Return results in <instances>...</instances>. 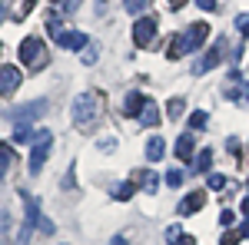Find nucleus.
<instances>
[{
	"label": "nucleus",
	"instance_id": "1",
	"mask_svg": "<svg viewBox=\"0 0 249 245\" xmlns=\"http://www.w3.org/2000/svg\"><path fill=\"white\" fill-rule=\"evenodd\" d=\"M103 113V96L96 93V90H87V93H80L73 99V126L80 132H90L96 126V119Z\"/></svg>",
	"mask_w": 249,
	"mask_h": 245
},
{
	"label": "nucleus",
	"instance_id": "2",
	"mask_svg": "<svg viewBox=\"0 0 249 245\" xmlns=\"http://www.w3.org/2000/svg\"><path fill=\"white\" fill-rule=\"evenodd\" d=\"M43 60H47V50H43V43L37 37H27L20 43V63H27V70L43 66Z\"/></svg>",
	"mask_w": 249,
	"mask_h": 245
},
{
	"label": "nucleus",
	"instance_id": "3",
	"mask_svg": "<svg viewBox=\"0 0 249 245\" xmlns=\"http://www.w3.org/2000/svg\"><path fill=\"white\" fill-rule=\"evenodd\" d=\"M50 146H53V136L43 130L37 136V143H34V149H30V172H34V176L43 169V163H47V156H50Z\"/></svg>",
	"mask_w": 249,
	"mask_h": 245
},
{
	"label": "nucleus",
	"instance_id": "4",
	"mask_svg": "<svg viewBox=\"0 0 249 245\" xmlns=\"http://www.w3.org/2000/svg\"><path fill=\"white\" fill-rule=\"evenodd\" d=\"M23 83V70L14 66V63H3L0 66V96H14Z\"/></svg>",
	"mask_w": 249,
	"mask_h": 245
},
{
	"label": "nucleus",
	"instance_id": "5",
	"mask_svg": "<svg viewBox=\"0 0 249 245\" xmlns=\"http://www.w3.org/2000/svg\"><path fill=\"white\" fill-rule=\"evenodd\" d=\"M27 199V196H23ZM27 206V212H23V232H20V239H17V245H27L30 242V235H34V229H37V219H40V206H37V199H27L23 202Z\"/></svg>",
	"mask_w": 249,
	"mask_h": 245
},
{
	"label": "nucleus",
	"instance_id": "6",
	"mask_svg": "<svg viewBox=\"0 0 249 245\" xmlns=\"http://www.w3.org/2000/svg\"><path fill=\"white\" fill-rule=\"evenodd\" d=\"M156 17H140L133 23V43L136 47H150L153 43V37H156Z\"/></svg>",
	"mask_w": 249,
	"mask_h": 245
},
{
	"label": "nucleus",
	"instance_id": "7",
	"mask_svg": "<svg viewBox=\"0 0 249 245\" xmlns=\"http://www.w3.org/2000/svg\"><path fill=\"white\" fill-rule=\"evenodd\" d=\"M179 37H183V47H186V53H190V50H199V47H203V40L210 37V27H206V23H193L190 30L179 33Z\"/></svg>",
	"mask_w": 249,
	"mask_h": 245
},
{
	"label": "nucleus",
	"instance_id": "8",
	"mask_svg": "<svg viewBox=\"0 0 249 245\" xmlns=\"http://www.w3.org/2000/svg\"><path fill=\"white\" fill-rule=\"evenodd\" d=\"M43 110H47V103H43V99H37V103H30V106H20V110H14V116H10V119H14L17 126H30V123H34V119H37Z\"/></svg>",
	"mask_w": 249,
	"mask_h": 245
},
{
	"label": "nucleus",
	"instance_id": "9",
	"mask_svg": "<svg viewBox=\"0 0 249 245\" xmlns=\"http://www.w3.org/2000/svg\"><path fill=\"white\" fill-rule=\"evenodd\" d=\"M57 43L63 47V50H87L90 37H87V33H80V30H63V33L57 37Z\"/></svg>",
	"mask_w": 249,
	"mask_h": 245
},
{
	"label": "nucleus",
	"instance_id": "10",
	"mask_svg": "<svg viewBox=\"0 0 249 245\" xmlns=\"http://www.w3.org/2000/svg\"><path fill=\"white\" fill-rule=\"evenodd\" d=\"M203 206H206V192H199V189H196V192H190V196L179 202V215H196Z\"/></svg>",
	"mask_w": 249,
	"mask_h": 245
},
{
	"label": "nucleus",
	"instance_id": "11",
	"mask_svg": "<svg viewBox=\"0 0 249 245\" xmlns=\"http://www.w3.org/2000/svg\"><path fill=\"white\" fill-rule=\"evenodd\" d=\"M196 146H193V136L190 132H183V136H179V139H176V159H179V163H193V159H196Z\"/></svg>",
	"mask_w": 249,
	"mask_h": 245
},
{
	"label": "nucleus",
	"instance_id": "12",
	"mask_svg": "<svg viewBox=\"0 0 249 245\" xmlns=\"http://www.w3.org/2000/svg\"><path fill=\"white\" fill-rule=\"evenodd\" d=\"M146 99H150V96H143V93H130V96H126V103H123V110H126V116H133V119H140V113H143V106H146Z\"/></svg>",
	"mask_w": 249,
	"mask_h": 245
},
{
	"label": "nucleus",
	"instance_id": "13",
	"mask_svg": "<svg viewBox=\"0 0 249 245\" xmlns=\"http://www.w3.org/2000/svg\"><path fill=\"white\" fill-rule=\"evenodd\" d=\"M133 182H136V186H143L146 192H156V189H160V176H156V172L140 169V172H133Z\"/></svg>",
	"mask_w": 249,
	"mask_h": 245
},
{
	"label": "nucleus",
	"instance_id": "14",
	"mask_svg": "<svg viewBox=\"0 0 249 245\" xmlns=\"http://www.w3.org/2000/svg\"><path fill=\"white\" fill-rule=\"evenodd\" d=\"M140 126H160V106H156L153 99H146V106L140 113Z\"/></svg>",
	"mask_w": 249,
	"mask_h": 245
},
{
	"label": "nucleus",
	"instance_id": "15",
	"mask_svg": "<svg viewBox=\"0 0 249 245\" xmlns=\"http://www.w3.org/2000/svg\"><path fill=\"white\" fill-rule=\"evenodd\" d=\"M166 156V143H163V136H153L150 143H146V159L150 163H160Z\"/></svg>",
	"mask_w": 249,
	"mask_h": 245
},
{
	"label": "nucleus",
	"instance_id": "16",
	"mask_svg": "<svg viewBox=\"0 0 249 245\" xmlns=\"http://www.w3.org/2000/svg\"><path fill=\"white\" fill-rule=\"evenodd\" d=\"M219 57H223V50H219V47H213L210 53H206V57L196 63V70H193V73H206V70H213V66L219 63Z\"/></svg>",
	"mask_w": 249,
	"mask_h": 245
},
{
	"label": "nucleus",
	"instance_id": "17",
	"mask_svg": "<svg viewBox=\"0 0 249 245\" xmlns=\"http://www.w3.org/2000/svg\"><path fill=\"white\" fill-rule=\"evenodd\" d=\"M166 242H170V245H193V239H190V235H183V229H179V226H170V229H166Z\"/></svg>",
	"mask_w": 249,
	"mask_h": 245
},
{
	"label": "nucleus",
	"instance_id": "18",
	"mask_svg": "<svg viewBox=\"0 0 249 245\" xmlns=\"http://www.w3.org/2000/svg\"><path fill=\"white\" fill-rule=\"evenodd\" d=\"M136 192V182L130 179V182H120V186H113V199H120V202H126L130 196Z\"/></svg>",
	"mask_w": 249,
	"mask_h": 245
},
{
	"label": "nucleus",
	"instance_id": "19",
	"mask_svg": "<svg viewBox=\"0 0 249 245\" xmlns=\"http://www.w3.org/2000/svg\"><path fill=\"white\" fill-rule=\"evenodd\" d=\"M230 99H243V103H249V86L246 83H232L230 86Z\"/></svg>",
	"mask_w": 249,
	"mask_h": 245
},
{
	"label": "nucleus",
	"instance_id": "20",
	"mask_svg": "<svg viewBox=\"0 0 249 245\" xmlns=\"http://www.w3.org/2000/svg\"><path fill=\"white\" fill-rule=\"evenodd\" d=\"M206 123H210V116L203 113V110L190 113V130H206Z\"/></svg>",
	"mask_w": 249,
	"mask_h": 245
},
{
	"label": "nucleus",
	"instance_id": "21",
	"mask_svg": "<svg viewBox=\"0 0 249 245\" xmlns=\"http://www.w3.org/2000/svg\"><path fill=\"white\" fill-rule=\"evenodd\" d=\"M210 166H213V149H203L199 156H196V169H199V172H210Z\"/></svg>",
	"mask_w": 249,
	"mask_h": 245
},
{
	"label": "nucleus",
	"instance_id": "22",
	"mask_svg": "<svg viewBox=\"0 0 249 245\" xmlns=\"http://www.w3.org/2000/svg\"><path fill=\"white\" fill-rule=\"evenodd\" d=\"M183 110H186V99H183V96H176V99H170V103H166V113H170L173 119L183 113Z\"/></svg>",
	"mask_w": 249,
	"mask_h": 245
},
{
	"label": "nucleus",
	"instance_id": "23",
	"mask_svg": "<svg viewBox=\"0 0 249 245\" xmlns=\"http://www.w3.org/2000/svg\"><path fill=\"white\" fill-rule=\"evenodd\" d=\"M206 186H210L213 192H219V189H226V179H223L219 172H206Z\"/></svg>",
	"mask_w": 249,
	"mask_h": 245
},
{
	"label": "nucleus",
	"instance_id": "24",
	"mask_svg": "<svg viewBox=\"0 0 249 245\" xmlns=\"http://www.w3.org/2000/svg\"><path fill=\"white\" fill-rule=\"evenodd\" d=\"M123 7H126L130 14H143V10L150 7V0H123Z\"/></svg>",
	"mask_w": 249,
	"mask_h": 245
},
{
	"label": "nucleus",
	"instance_id": "25",
	"mask_svg": "<svg viewBox=\"0 0 249 245\" xmlns=\"http://www.w3.org/2000/svg\"><path fill=\"white\" fill-rule=\"evenodd\" d=\"M186 53V47H183V37H173V47H170V60H179Z\"/></svg>",
	"mask_w": 249,
	"mask_h": 245
},
{
	"label": "nucleus",
	"instance_id": "26",
	"mask_svg": "<svg viewBox=\"0 0 249 245\" xmlns=\"http://www.w3.org/2000/svg\"><path fill=\"white\" fill-rule=\"evenodd\" d=\"M166 186H173V189L183 186V169H170L166 172Z\"/></svg>",
	"mask_w": 249,
	"mask_h": 245
},
{
	"label": "nucleus",
	"instance_id": "27",
	"mask_svg": "<svg viewBox=\"0 0 249 245\" xmlns=\"http://www.w3.org/2000/svg\"><path fill=\"white\" fill-rule=\"evenodd\" d=\"M37 226H40V232H43V235H53V232H57V226H53V222H50L47 215H40V219H37Z\"/></svg>",
	"mask_w": 249,
	"mask_h": 245
},
{
	"label": "nucleus",
	"instance_id": "28",
	"mask_svg": "<svg viewBox=\"0 0 249 245\" xmlns=\"http://www.w3.org/2000/svg\"><path fill=\"white\" fill-rule=\"evenodd\" d=\"M47 30H50L53 37H60V33H63V23H60V17H53V14H50V20H47Z\"/></svg>",
	"mask_w": 249,
	"mask_h": 245
},
{
	"label": "nucleus",
	"instance_id": "29",
	"mask_svg": "<svg viewBox=\"0 0 249 245\" xmlns=\"http://www.w3.org/2000/svg\"><path fill=\"white\" fill-rule=\"evenodd\" d=\"M236 30H239L243 37H249V14H239V17H236Z\"/></svg>",
	"mask_w": 249,
	"mask_h": 245
},
{
	"label": "nucleus",
	"instance_id": "30",
	"mask_svg": "<svg viewBox=\"0 0 249 245\" xmlns=\"http://www.w3.org/2000/svg\"><path fill=\"white\" fill-rule=\"evenodd\" d=\"M7 166H10V149H7V146L0 143V176L7 172Z\"/></svg>",
	"mask_w": 249,
	"mask_h": 245
},
{
	"label": "nucleus",
	"instance_id": "31",
	"mask_svg": "<svg viewBox=\"0 0 249 245\" xmlns=\"http://www.w3.org/2000/svg\"><path fill=\"white\" fill-rule=\"evenodd\" d=\"M96 60V43H87V50H83V63H93Z\"/></svg>",
	"mask_w": 249,
	"mask_h": 245
},
{
	"label": "nucleus",
	"instance_id": "32",
	"mask_svg": "<svg viewBox=\"0 0 249 245\" xmlns=\"http://www.w3.org/2000/svg\"><path fill=\"white\" fill-rule=\"evenodd\" d=\"M100 149H103V152H113V149H116V136H110V139H100Z\"/></svg>",
	"mask_w": 249,
	"mask_h": 245
},
{
	"label": "nucleus",
	"instance_id": "33",
	"mask_svg": "<svg viewBox=\"0 0 249 245\" xmlns=\"http://www.w3.org/2000/svg\"><path fill=\"white\" fill-rule=\"evenodd\" d=\"M239 242V235H236V232H226V235H223V245H236Z\"/></svg>",
	"mask_w": 249,
	"mask_h": 245
},
{
	"label": "nucleus",
	"instance_id": "34",
	"mask_svg": "<svg viewBox=\"0 0 249 245\" xmlns=\"http://www.w3.org/2000/svg\"><path fill=\"white\" fill-rule=\"evenodd\" d=\"M232 219H236V215H232L230 209H226V212H223V215H219V222H223V226H232Z\"/></svg>",
	"mask_w": 249,
	"mask_h": 245
},
{
	"label": "nucleus",
	"instance_id": "35",
	"mask_svg": "<svg viewBox=\"0 0 249 245\" xmlns=\"http://www.w3.org/2000/svg\"><path fill=\"white\" fill-rule=\"evenodd\" d=\"M196 3H199L203 10H216V0H196Z\"/></svg>",
	"mask_w": 249,
	"mask_h": 245
},
{
	"label": "nucleus",
	"instance_id": "36",
	"mask_svg": "<svg viewBox=\"0 0 249 245\" xmlns=\"http://www.w3.org/2000/svg\"><path fill=\"white\" fill-rule=\"evenodd\" d=\"M63 7H67V10H77V7H80V0H67Z\"/></svg>",
	"mask_w": 249,
	"mask_h": 245
},
{
	"label": "nucleus",
	"instance_id": "37",
	"mask_svg": "<svg viewBox=\"0 0 249 245\" xmlns=\"http://www.w3.org/2000/svg\"><path fill=\"white\" fill-rule=\"evenodd\" d=\"M239 229H243L239 235H243V239H249V222H243V226H239Z\"/></svg>",
	"mask_w": 249,
	"mask_h": 245
},
{
	"label": "nucleus",
	"instance_id": "38",
	"mask_svg": "<svg viewBox=\"0 0 249 245\" xmlns=\"http://www.w3.org/2000/svg\"><path fill=\"white\" fill-rule=\"evenodd\" d=\"M107 245H126V239H120V235H116V239H110Z\"/></svg>",
	"mask_w": 249,
	"mask_h": 245
},
{
	"label": "nucleus",
	"instance_id": "39",
	"mask_svg": "<svg viewBox=\"0 0 249 245\" xmlns=\"http://www.w3.org/2000/svg\"><path fill=\"white\" fill-rule=\"evenodd\" d=\"M243 215H246V222H249V199H243Z\"/></svg>",
	"mask_w": 249,
	"mask_h": 245
},
{
	"label": "nucleus",
	"instance_id": "40",
	"mask_svg": "<svg viewBox=\"0 0 249 245\" xmlns=\"http://www.w3.org/2000/svg\"><path fill=\"white\" fill-rule=\"evenodd\" d=\"M183 3H186V0H170V7H173V10H176V7H183Z\"/></svg>",
	"mask_w": 249,
	"mask_h": 245
},
{
	"label": "nucleus",
	"instance_id": "41",
	"mask_svg": "<svg viewBox=\"0 0 249 245\" xmlns=\"http://www.w3.org/2000/svg\"><path fill=\"white\" fill-rule=\"evenodd\" d=\"M0 20H3V3H0Z\"/></svg>",
	"mask_w": 249,
	"mask_h": 245
},
{
	"label": "nucleus",
	"instance_id": "42",
	"mask_svg": "<svg viewBox=\"0 0 249 245\" xmlns=\"http://www.w3.org/2000/svg\"><path fill=\"white\" fill-rule=\"evenodd\" d=\"M53 3H60V0H53Z\"/></svg>",
	"mask_w": 249,
	"mask_h": 245
}]
</instances>
